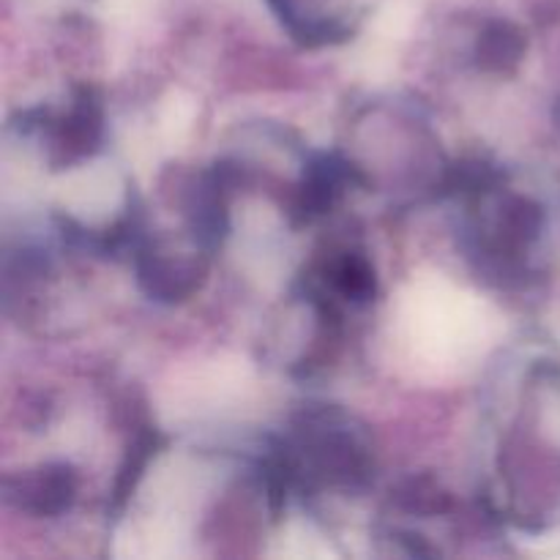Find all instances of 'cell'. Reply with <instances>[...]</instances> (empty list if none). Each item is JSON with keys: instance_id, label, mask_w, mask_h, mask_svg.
<instances>
[{"instance_id": "1", "label": "cell", "mask_w": 560, "mask_h": 560, "mask_svg": "<svg viewBox=\"0 0 560 560\" xmlns=\"http://www.w3.org/2000/svg\"><path fill=\"white\" fill-rule=\"evenodd\" d=\"M517 47H520L517 33L506 25H495L485 38V58L490 60V63L503 66L506 60H514Z\"/></svg>"}]
</instances>
